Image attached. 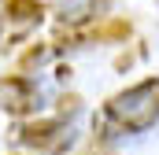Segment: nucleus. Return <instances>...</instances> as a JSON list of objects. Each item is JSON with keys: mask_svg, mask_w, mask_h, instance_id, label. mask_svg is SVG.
Wrapping results in <instances>:
<instances>
[{"mask_svg": "<svg viewBox=\"0 0 159 155\" xmlns=\"http://www.w3.org/2000/svg\"><path fill=\"white\" fill-rule=\"evenodd\" d=\"M159 122V78H144L129 89L115 92L104 104L100 115V137H115V133H144Z\"/></svg>", "mask_w": 159, "mask_h": 155, "instance_id": "nucleus-1", "label": "nucleus"}, {"mask_svg": "<svg viewBox=\"0 0 159 155\" xmlns=\"http://www.w3.org/2000/svg\"><path fill=\"white\" fill-rule=\"evenodd\" d=\"M15 144L30 148V152H44V155H63L74 144V129L67 118H34L15 126Z\"/></svg>", "mask_w": 159, "mask_h": 155, "instance_id": "nucleus-2", "label": "nucleus"}, {"mask_svg": "<svg viewBox=\"0 0 159 155\" xmlns=\"http://www.w3.org/2000/svg\"><path fill=\"white\" fill-rule=\"evenodd\" d=\"M44 4L41 0H7L4 11H0V48H15L22 37H30L44 22Z\"/></svg>", "mask_w": 159, "mask_h": 155, "instance_id": "nucleus-3", "label": "nucleus"}, {"mask_svg": "<svg viewBox=\"0 0 159 155\" xmlns=\"http://www.w3.org/2000/svg\"><path fill=\"white\" fill-rule=\"evenodd\" d=\"M37 104H41V92H37V85H34L26 74H7V78H0V107H4L7 115L26 118V115L37 111Z\"/></svg>", "mask_w": 159, "mask_h": 155, "instance_id": "nucleus-4", "label": "nucleus"}, {"mask_svg": "<svg viewBox=\"0 0 159 155\" xmlns=\"http://www.w3.org/2000/svg\"><path fill=\"white\" fill-rule=\"evenodd\" d=\"M111 0H52V19L63 26V30H81L89 26L96 15L107 11Z\"/></svg>", "mask_w": 159, "mask_h": 155, "instance_id": "nucleus-5", "label": "nucleus"}, {"mask_svg": "<svg viewBox=\"0 0 159 155\" xmlns=\"http://www.w3.org/2000/svg\"><path fill=\"white\" fill-rule=\"evenodd\" d=\"M48 55H52V44H34V48L22 55V70H30V67H41Z\"/></svg>", "mask_w": 159, "mask_h": 155, "instance_id": "nucleus-6", "label": "nucleus"}, {"mask_svg": "<svg viewBox=\"0 0 159 155\" xmlns=\"http://www.w3.org/2000/svg\"><path fill=\"white\" fill-rule=\"evenodd\" d=\"M85 155H111V152H100V148H93V152H85Z\"/></svg>", "mask_w": 159, "mask_h": 155, "instance_id": "nucleus-7", "label": "nucleus"}]
</instances>
